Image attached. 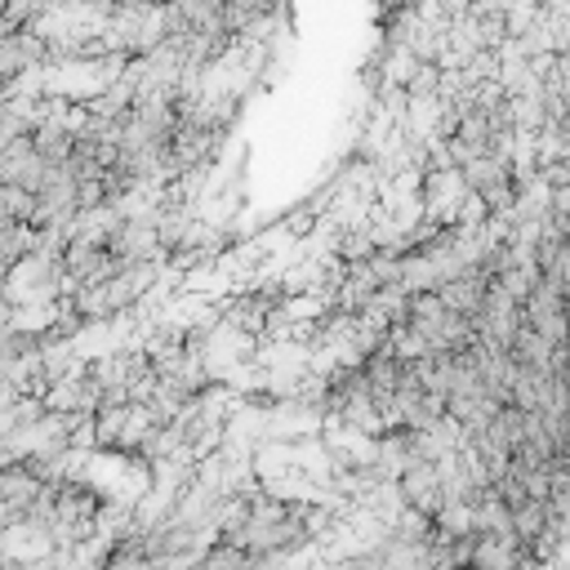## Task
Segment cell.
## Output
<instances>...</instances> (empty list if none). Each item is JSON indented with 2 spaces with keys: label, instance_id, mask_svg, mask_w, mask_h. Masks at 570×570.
<instances>
[{
  "label": "cell",
  "instance_id": "obj_1",
  "mask_svg": "<svg viewBox=\"0 0 570 570\" xmlns=\"http://www.w3.org/2000/svg\"><path fill=\"white\" fill-rule=\"evenodd\" d=\"M490 289H494V281L481 272V263H468V267L450 272V276L436 285L441 303H445L450 312H463V316H476V312H481V303L490 298Z\"/></svg>",
  "mask_w": 570,
  "mask_h": 570
}]
</instances>
